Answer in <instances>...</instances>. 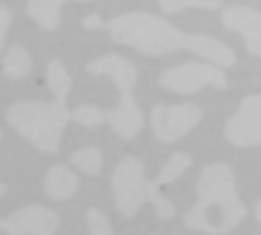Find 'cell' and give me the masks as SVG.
Returning a JSON list of instances; mask_svg holds the SVG:
<instances>
[{
	"label": "cell",
	"mask_w": 261,
	"mask_h": 235,
	"mask_svg": "<svg viewBox=\"0 0 261 235\" xmlns=\"http://www.w3.org/2000/svg\"><path fill=\"white\" fill-rule=\"evenodd\" d=\"M10 25H11V13L8 11V8L0 7V51L4 48V39L5 34L8 33Z\"/></svg>",
	"instance_id": "obj_20"
},
{
	"label": "cell",
	"mask_w": 261,
	"mask_h": 235,
	"mask_svg": "<svg viewBox=\"0 0 261 235\" xmlns=\"http://www.w3.org/2000/svg\"><path fill=\"white\" fill-rule=\"evenodd\" d=\"M224 137L235 148L261 145V94L241 100L238 109L224 126Z\"/></svg>",
	"instance_id": "obj_8"
},
{
	"label": "cell",
	"mask_w": 261,
	"mask_h": 235,
	"mask_svg": "<svg viewBox=\"0 0 261 235\" xmlns=\"http://www.w3.org/2000/svg\"><path fill=\"white\" fill-rule=\"evenodd\" d=\"M255 214H256V220L261 223V200L256 203V209H255Z\"/></svg>",
	"instance_id": "obj_22"
},
{
	"label": "cell",
	"mask_w": 261,
	"mask_h": 235,
	"mask_svg": "<svg viewBox=\"0 0 261 235\" xmlns=\"http://www.w3.org/2000/svg\"><path fill=\"white\" fill-rule=\"evenodd\" d=\"M68 0H30L28 16L45 30H56L60 23V10ZM75 2H88V0H75Z\"/></svg>",
	"instance_id": "obj_12"
},
{
	"label": "cell",
	"mask_w": 261,
	"mask_h": 235,
	"mask_svg": "<svg viewBox=\"0 0 261 235\" xmlns=\"http://www.w3.org/2000/svg\"><path fill=\"white\" fill-rule=\"evenodd\" d=\"M59 226V215L45 206L33 204L14 211L4 220L2 230L8 235H54Z\"/></svg>",
	"instance_id": "obj_9"
},
{
	"label": "cell",
	"mask_w": 261,
	"mask_h": 235,
	"mask_svg": "<svg viewBox=\"0 0 261 235\" xmlns=\"http://www.w3.org/2000/svg\"><path fill=\"white\" fill-rule=\"evenodd\" d=\"M220 19L227 30L243 37L249 54L261 57V11L244 5H235L224 8Z\"/></svg>",
	"instance_id": "obj_10"
},
{
	"label": "cell",
	"mask_w": 261,
	"mask_h": 235,
	"mask_svg": "<svg viewBox=\"0 0 261 235\" xmlns=\"http://www.w3.org/2000/svg\"><path fill=\"white\" fill-rule=\"evenodd\" d=\"M79 177L65 165L53 166L45 177V191L56 201L69 200L79 189Z\"/></svg>",
	"instance_id": "obj_11"
},
{
	"label": "cell",
	"mask_w": 261,
	"mask_h": 235,
	"mask_svg": "<svg viewBox=\"0 0 261 235\" xmlns=\"http://www.w3.org/2000/svg\"><path fill=\"white\" fill-rule=\"evenodd\" d=\"M83 28L85 30H100V28H105V23L101 22L100 16L91 14L83 20Z\"/></svg>",
	"instance_id": "obj_21"
},
{
	"label": "cell",
	"mask_w": 261,
	"mask_h": 235,
	"mask_svg": "<svg viewBox=\"0 0 261 235\" xmlns=\"http://www.w3.org/2000/svg\"><path fill=\"white\" fill-rule=\"evenodd\" d=\"M192 165V157L186 152H174L168 162L165 163V166L162 168V171L159 172V175L154 178V183L159 185L160 188L165 185H169L175 180H178Z\"/></svg>",
	"instance_id": "obj_13"
},
{
	"label": "cell",
	"mask_w": 261,
	"mask_h": 235,
	"mask_svg": "<svg viewBox=\"0 0 261 235\" xmlns=\"http://www.w3.org/2000/svg\"><path fill=\"white\" fill-rule=\"evenodd\" d=\"M85 218L88 223L89 235H112L111 221L103 211L97 207H91L86 211Z\"/></svg>",
	"instance_id": "obj_19"
},
{
	"label": "cell",
	"mask_w": 261,
	"mask_h": 235,
	"mask_svg": "<svg viewBox=\"0 0 261 235\" xmlns=\"http://www.w3.org/2000/svg\"><path fill=\"white\" fill-rule=\"evenodd\" d=\"M5 192H7V185L5 183H0V197H2Z\"/></svg>",
	"instance_id": "obj_23"
},
{
	"label": "cell",
	"mask_w": 261,
	"mask_h": 235,
	"mask_svg": "<svg viewBox=\"0 0 261 235\" xmlns=\"http://www.w3.org/2000/svg\"><path fill=\"white\" fill-rule=\"evenodd\" d=\"M197 203L183 215L185 227L194 232L226 235L246 218L247 209L237 192L235 175L229 165L206 166L197 181Z\"/></svg>",
	"instance_id": "obj_2"
},
{
	"label": "cell",
	"mask_w": 261,
	"mask_h": 235,
	"mask_svg": "<svg viewBox=\"0 0 261 235\" xmlns=\"http://www.w3.org/2000/svg\"><path fill=\"white\" fill-rule=\"evenodd\" d=\"M159 85L175 94H194L207 86L224 89L227 77L218 66L200 62H188L166 69L159 77Z\"/></svg>",
	"instance_id": "obj_6"
},
{
	"label": "cell",
	"mask_w": 261,
	"mask_h": 235,
	"mask_svg": "<svg viewBox=\"0 0 261 235\" xmlns=\"http://www.w3.org/2000/svg\"><path fill=\"white\" fill-rule=\"evenodd\" d=\"M203 120V109L194 103L157 105L151 112V126L162 143H174Z\"/></svg>",
	"instance_id": "obj_7"
},
{
	"label": "cell",
	"mask_w": 261,
	"mask_h": 235,
	"mask_svg": "<svg viewBox=\"0 0 261 235\" xmlns=\"http://www.w3.org/2000/svg\"><path fill=\"white\" fill-rule=\"evenodd\" d=\"M111 39L145 56H166L177 51L194 53L218 66L237 62L235 53L221 40L204 34H189L151 13H126L105 23Z\"/></svg>",
	"instance_id": "obj_1"
},
{
	"label": "cell",
	"mask_w": 261,
	"mask_h": 235,
	"mask_svg": "<svg viewBox=\"0 0 261 235\" xmlns=\"http://www.w3.org/2000/svg\"><path fill=\"white\" fill-rule=\"evenodd\" d=\"M86 71L95 75H108L120 92L118 105L106 114L111 129L121 139H134L145 125V117L133 91L137 83L136 66L118 54H105L86 65Z\"/></svg>",
	"instance_id": "obj_3"
},
{
	"label": "cell",
	"mask_w": 261,
	"mask_h": 235,
	"mask_svg": "<svg viewBox=\"0 0 261 235\" xmlns=\"http://www.w3.org/2000/svg\"><path fill=\"white\" fill-rule=\"evenodd\" d=\"M221 0H159V7L165 14H177L189 8L197 10H217Z\"/></svg>",
	"instance_id": "obj_17"
},
{
	"label": "cell",
	"mask_w": 261,
	"mask_h": 235,
	"mask_svg": "<svg viewBox=\"0 0 261 235\" xmlns=\"http://www.w3.org/2000/svg\"><path fill=\"white\" fill-rule=\"evenodd\" d=\"M106 114L103 109H100L98 106H94V105H80L77 106L71 117L80 125L83 126H88V128H92V126H98L101 125L105 120H106Z\"/></svg>",
	"instance_id": "obj_18"
},
{
	"label": "cell",
	"mask_w": 261,
	"mask_h": 235,
	"mask_svg": "<svg viewBox=\"0 0 261 235\" xmlns=\"http://www.w3.org/2000/svg\"><path fill=\"white\" fill-rule=\"evenodd\" d=\"M69 162L89 177L98 175L103 168V155L97 148H85L75 151L69 157Z\"/></svg>",
	"instance_id": "obj_16"
},
{
	"label": "cell",
	"mask_w": 261,
	"mask_h": 235,
	"mask_svg": "<svg viewBox=\"0 0 261 235\" xmlns=\"http://www.w3.org/2000/svg\"><path fill=\"white\" fill-rule=\"evenodd\" d=\"M111 189L115 207L123 217H134L146 201L154 204L160 220L174 218L177 214L174 203L162 194L160 186L145 177V165L134 155L118 162L111 175Z\"/></svg>",
	"instance_id": "obj_4"
},
{
	"label": "cell",
	"mask_w": 261,
	"mask_h": 235,
	"mask_svg": "<svg viewBox=\"0 0 261 235\" xmlns=\"http://www.w3.org/2000/svg\"><path fill=\"white\" fill-rule=\"evenodd\" d=\"M31 66L30 54L20 46H13L4 57V72L10 79H23L30 74Z\"/></svg>",
	"instance_id": "obj_15"
},
{
	"label": "cell",
	"mask_w": 261,
	"mask_h": 235,
	"mask_svg": "<svg viewBox=\"0 0 261 235\" xmlns=\"http://www.w3.org/2000/svg\"><path fill=\"white\" fill-rule=\"evenodd\" d=\"M46 79H48V86L54 94V98L66 101V97L71 91V77L65 65L59 59H54L49 62Z\"/></svg>",
	"instance_id": "obj_14"
},
{
	"label": "cell",
	"mask_w": 261,
	"mask_h": 235,
	"mask_svg": "<svg viewBox=\"0 0 261 235\" xmlns=\"http://www.w3.org/2000/svg\"><path fill=\"white\" fill-rule=\"evenodd\" d=\"M69 117L66 101L54 98L53 103H16L7 112V122L40 151L56 154Z\"/></svg>",
	"instance_id": "obj_5"
}]
</instances>
